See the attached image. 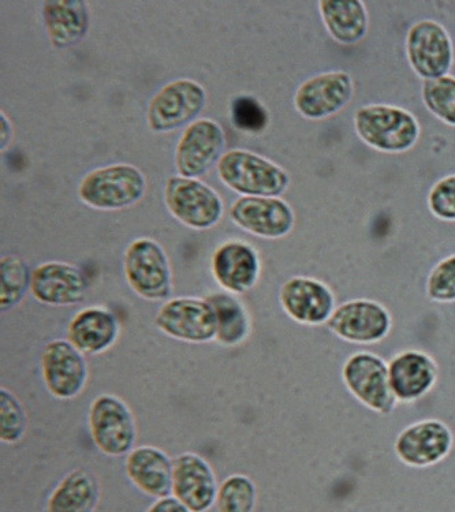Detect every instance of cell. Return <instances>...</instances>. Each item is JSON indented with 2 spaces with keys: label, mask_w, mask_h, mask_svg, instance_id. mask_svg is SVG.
<instances>
[{
  "label": "cell",
  "mask_w": 455,
  "mask_h": 512,
  "mask_svg": "<svg viewBox=\"0 0 455 512\" xmlns=\"http://www.w3.org/2000/svg\"><path fill=\"white\" fill-rule=\"evenodd\" d=\"M354 132L364 144L382 153L409 152L421 137V126L412 112L389 104H369L354 114Z\"/></svg>",
  "instance_id": "6da1fadb"
},
{
  "label": "cell",
  "mask_w": 455,
  "mask_h": 512,
  "mask_svg": "<svg viewBox=\"0 0 455 512\" xmlns=\"http://www.w3.org/2000/svg\"><path fill=\"white\" fill-rule=\"evenodd\" d=\"M342 383L365 409L379 416H391L398 401L391 390L389 362L372 351L358 350L342 365Z\"/></svg>",
  "instance_id": "7a4b0ae2"
},
{
  "label": "cell",
  "mask_w": 455,
  "mask_h": 512,
  "mask_svg": "<svg viewBox=\"0 0 455 512\" xmlns=\"http://www.w3.org/2000/svg\"><path fill=\"white\" fill-rule=\"evenodd\" d=\"M222 182L245 197H279L290 186L289 174L271 160L249 151H230L218 163Z\"/></svg>",
  "instance_id": "3957f363"
},
{
  "label": "cell",
  "mask_w": 455,
  "mask_h": 512,
  "mask_svg": "<svg viewBox=\"0 0 455 512\" xmlns=\"http://www.w3.org/2000/svg\"><path fill=\"white\" fill-rule=\"evenodd\" d=\"M147 181L139 168L113 164L93 170L82 179L78 194L85 204L104 211L130 207L144 197Z\"/></svg>",
  "instance_id": "277c9868"
},
{
  "label": "cell",
  "mask_w": 455,
  "mask_h": 512,
  "mask_svg": "<svg viewBox=\"0 0 455 512\" xmlns=\"http://www.w3.org/2000/svg\"><path fill=\"white\" fill-rule=\"evenodd\" d=\"M92 442L108 457H123L134 450L137 422L128 403L119 396L99 395L89 407Z\"/></svg>",
  "instance_id": "5b68a950"
},
{
  "label": "cell",
  "mask_w": 455,
  "mask_h": 512,
  "mask_svg": "<svg viewBox=\"0 0 455 512\" xmlns=\"http://www.w3.org/2000/svg\"><path fill=\"white\" fill-rule=\"evenodd\" d=\"M123 272L134 293L144 300H166L173 291L169 257L154 239L139 238L128 246Z\"/></svg>",
  "instance_id": "8992f818"
},
{
  "label": "cell",
  "mask_w": 455,
  "mask_h": 512,
  "mask_svg": "<svg viewBox=\"0 0 455 512\" xmlns=\"http://www.w3.org/2000/svg\"><path fill=\"white\" fill-rule=\"evenodd\" d=\"M326 325L328 331L342 342L378 345L389 338L393 330V316L378 301L356 298L337 306Z\"/></svg>",
  "instance_id": "52a82bcc"
},
{
  "label": "cell",
  "mask_w": 455,
  "mask_h": 512,
  "mask_svg": "<svg viewBox=\"0 0 455 512\" xmlns=\"http://www.w3.org/2000/svg\"><path fill=\"white\" fill-rule=\"evenodd\" d=\"M405 47L410 69L424 81L449 76L453 69V40L438 21L421 20L410 26Z\"/></svg>",
  "instance_id": "ba28073f"
},
{
  "label": "cell",
  "mask_w": 455,
  "mask_h": 512,
  "mask_svg": "<svg viewBox=\"0 0 455 512\" xmlns=\"http://www.w3.org/2000/svg\"><path fill=\"white\" fill-rule=\"evenodd\" d=\"M454 433L439 418H424L405 426L394 442L399 461L413 469H427L445 461L454 448Z\"/></svg>",
  "instance_id": "9c48e42d"
},
{
  "label": "cell",
  "mask_w": 455,
  "mask_h": 512,
  "mask_svg": "<svg viewBox=\"0 0 455 512\" xmlns=\"http://www.w3.org/2000/svg\"><path fill=\"white\" fill-rule=\"evenodd\" d=\"M164 201L171 215L190 229H211L223 215L222 198L199 179L170 178L164 188Z\"/></svg>",
  "instance_id": "30bf717a"
},
{
  "label": "cell",
  "mask_w": 455,
  "mask_h": 512,
  "mask_svg": "<svg viewBox=\"0 0 455 512\" xmlns=\"http://www.w3.org/2000/svg\"><path fill=\"white\" fill-rule=\"evenodd\" d=\"M155 324L163 334L186 343H210L218 332L215 309L201 298L164 302L156 313Z\"/></svg>",
  "instance_id": "8fae6325"
},
{
  "label": "cell",
  "mask_w": 455,
  "mask_h": 512,
  "mask_svg": "<svg viewBox=\"0 0 455 512\" xmlns=\"http://www.w3.org/2000/svg\"><path fill=\"white\" fill-rule=\"evenodd\" d=\"M356 85L346 71H326L302 82L294 107L305 119L323 121L337 115L352 102Z\"/></svg>",
  "instance_id": "7c38bea8"
},
{
  "label": "cell",
  "mask_w": 455,
  "mask_h": 512,
  "mask_svg": "<svg viewBox=\"0 0 455 512\" xmlns=\"http://www.w3.org/2000/svg\"><path fill=\"white\" fill-rule=\"evenodd\" d=\"M41 376L54 398L73 399L84 391L89 369L85 355L67 339H54L41 353Z\"/></svg>",
  "instance_id": "4fadbf2b"
},
{
  "label": "cell",
  "mask_w": 455,
  "mask_h": 512,
  "mask_svg": "<svg viewBox=\"0 0 455 512\" xmlns=\"http://www.w3.org/2000/svg\"><path fill=\"white\" fill-rule=\"evenodd\" d=\"M207 93L192 80H177L164 85L149 102L148 125L154 132H173L193 121L203 111Z\"/></svg>",
  "instance_id": "5bb4252c"
},
{
  "label": "cell",
  "mask_w": 455,
  "mask_h": 512,
  "mask_svg": "<svg viewBox=\"0 0 455 512\" xmlns=\"http://www.w3.org/2000/svg\"><path fill=\"white\" fill-rule=\"evenodd\" d=\"M279 302L287 316L305 327L328 323L337 309L333 289L311 276H293L282 284Z\"/></svg>",
  "instance_id": "9a60e30c"
},
{
  "label": "cell",
  "mask_w": 455,
  "mask_h": 512,
  "mask_svg": "<svg viewBox=\"0 0 455 512\" xmlns=\"http://www.w3.org/2000/svg\"><path fill=\"white\" fill-rule=\"evenodd\" d=\"M389 377L398 403L412 405L430 395L440 379V366L428 351H398L389 361Z\"/></svg>",
  "instance_id": "2e32d148"
},
{
  "label": "cell",
  "mask_w": 455,
  "mask_h": 512,
  "mask_svg": "<svg viewBox=\"0 0 455 512\" xmlns=\"http://www.w3.org/2000/svg\"><path fill=\"white\" fill-rule=\"evenodd\" d=\"M226 138L219 123L200 119L186 127L175 151V166L181 177L196 179L207 174L222 159Z\"/></svg>",
  "instance_id": "e0dca14e"
},
{
  "label": "cell",
  "mask_w": 455,
  "mask_h": 512,
  "mask_svg": "<svg viewBox=\"0 0 455 512\" xmlns=\"http://www.w3.org/2000/svg\"><path fill=\"white\" fill-rule=\"evenodd\" d=\"M233 222L257 237L279 239L292 233L293 208L279 197H241L230 209Z\"/></svg>",
  "instance_id": "ac0fdd59"
},
{
  "label": "cell",
  "mask_w": 455,
  "mask_h": 512,
  "mask_svg": "<svg viewBox=\"0 0 455 512\" xmlns=\"http://www.w3.org/2000/svg\"><path fill=\"white\" fill-rule=\"evenodd\" d=\"M173 496L190 512L210 511L218 496V482L207 459L184 452L173 459Z\"/></svg>",
  "instance_id": "d6986e66"
},
{
  "label": "cell",
  "mask_w": 455,
  "mask_h": 512,
  "mask_svg": "<svg viewBox=\"0 0 455 512\" xmlns=\"http://www.w3.org/2000/svg\"><path fill=\"white\" fill-rule=\"evenodd\" d=\"M89 287L87 276L76 265L50 261L32 271L33 297L44 305L72 306L84 301Z\"/></svg>",
  "instance_id": "ffe728a7"
},
{
  "label": "cell",
  "mask_w": 455,
  "mask_h": 512,
  "mask_svg": "<svg viewBox=\"0 0 455 512\" xmlns=\"http://www.w3.org/2000/svg\"><path fill=\"white\" fill-rule=\"evenodd\" d=\"M211 269L216 282L227 293L244 294L259 282V254L245 242H225L212 254Z\"/></svg>",
  "instance_id": "44dd1931"
},
{
  "label": "cell",
  "mask_w": 455,
  "mask_h": 512,
  "mask_svg": "<svg viewBox=\"0 0 455 512\" xmlns=\"http://www.w3.org/2000/svg\"><path fill=\"white\" fill-rule=\"evenodd\" d=\"M173 469V459L158 447H137L126 457L125 472L130 482L156 499L173 495Z\"/></svg>",
  "instance_id": "7402d4cb"
},
{
  "label": "cell",
  "mask_w": 455,
  "mask_h": 512,
  "mask_svg": "<svg viewBox=\"0 0 455 512\" xmlns=\"http://www.w3.org/2000/svg\"><path fill=\"white\" fill-rule=\"evenodd\" d=\"M119 334L117 316L102 306L80 310L67 327V340L84 355L106 353L117 343Z\"/></svg>",
  "instance_id": "603a6c76"
},
{
  "label": "cell",
  "mask_w": 455,
  "mask_h": 512,
  "mask_svg": "<svg viewBox=\"0 0 455 512\" xmlns=\"http://www.w3.org/2000/svg\"><path fill=\"white\" fill-rule=\"evenodd\" d=\"M43 18L54 47L74 46L87 35L89 14L84 0H48L43 5Z\"/></svg>",
  "instance_id": "cb8c5ba5"
},
{
  "label": "cell",
  "mask_w": 455,
  "mask_h": 512,
  "mask_svg": "<svg viewBox=\"0 0 455 512\" xmlns=\"http://www.w3.org/2000/svg\"><path fill=\"white\" fill-rule=\"evenodd\" d=\"M319 11L328 35L342 46H354L367 36L368 10L361 0H322Z\"/></svg>",
  "instance_id": "d4e9b609"
},
{
  "label": "cell",
  "mask_w": 455,
  "mask_h": 512,
  "mask_svg": "<svg viewBox=\"0 0 455 512\" xmlns=\"http://www.w3.org/2000/svg\"><path fill=\"white\" fill-rule=\"evenodd\" d=\"M100 502V485L95 474L85 469L66 474L52 491L47 512H95Z\"/></svg>",
  "instance_id": "484cf974"
},
{
  "label": "cell",
  "mask_w": 455,
  "mask_h": 512,
  "mask_svg": "<svg viewBox=\"0 0 455 512\" xmlns=\"http://www.w3.org/2000/svg\"><path fill=\"white\" fill-rule=\"evenodd\" d=\"M215 309L218 320L216 342L225 347L242 345L252 332V321L248 310L229 293H214L205 298Z\"/></svg>",
  "instance_id": "4316f807"
},
{
  "label": "cell",
  "mask_w": 455,
  "mask_h": 512,
  "mask_svg": "<svg viewBox=\"0 0 455 512\" xmlns=\"http://www.w3.org/2000/svg\"><path fill=\"white\" fill-rule=\"evenodd\" d=\"M32 272L17 256H3L0 260V306L2 312L16 308L31 289Z\"/></svg>",
  "instance_id": "83f0119b"
},
{
  "label": "cell",
  "mask_w": 455,
  "mask_h": 512,
  "mask_svg": "<svg viewBox=\"0 0 455 512\" xmlns=\"http://www.w3.org/2000/svg\"><path fill=\"white\" fill-rule=\"evenodd\" d=\"M218 512H255L257 488L244 474H233L219 485L216 496Z\"/></svg>",
  "instance_id": "f1b7e54d"
},
{
  "label": "cell",
  "mask_w": 455,
  "mask_h": 512,
  "mask_svg": "<svg viewBox=\"0 0 455 512\" xmlns=\"http://www.w3.org/2000/svg\"><path fill=\"white\" fill-rule=\"evenodd\" d=\"M421 99L425 108L436 119L455 127V77L445 76L438 80L424 81Z\"/></svg>",
  "instance_id": "f546056e"
},
{
  "label": "cell",
  "mask_w": 455,
  "mask_h": 512,
  "mask_svg": "<svg viewBox=\"0 0 455 512\" xmlns=\"http://www.w3.org/2000/svg\"><path fill=\"white\" fill-rule=\"evenodd\" d=\"M28 416L20 399L13 392L0 390V439L2 443L16 444L24 439Z\"/></svg>",
  "instance_id": "4dcf8cb0"
},
{
  "label": "cell",
  "mask_w": 455,
  "mask_h": 512,
  "mask_svg": "<svg viewBox=\"0 0 455 512\" xmlns=\"http://www.w3.org/2000/svg\"><path fill=\"white\" fill-rule=\"evenodd\" d=\"M233 125L241 132L261 134L270 125L266 107L252 96H238L231 102Z\"/></svg>",
  "instance_id": "1f68e13d"
},
{
  "label": "cell",
  "mask_w": 455,
  "mask_h": 512,
  "mask_svg": "<svg viewBox=\"0 0 455 512\" xmlns=\"http://www.w3.org/2000/svg\"><path fill=\"white\" fill-rule=\"evenodd\" d=\"M425 294L436 304H455V253L431 269L425 283Z\"/></svg>",
  "instance_id": "d6a6232c"
},
{
  "label": "cell",
  "mask_w": 455,
  "mask_h": 512,
  "mask_svg": "<svg viewBox=\"0 0 455 512\" xmlns=\"http://www.w3.org/2000/svg\"><path fill=\"white\" fill-rule=\"evenodd\" d=\"M428 208L435 218L455 222V174L439 179L427 198Z\"/></svg>",
  "instance_id": "836d02e7"
},
{
  "label": "cell",
  "mask_w": 455,
  "mask_h": 512,
  "mask_svg": "<svg viewBox=\"0 0 455 512\" xmlns=\"http://www.w3.org/2000/svg\"><path fill=\"white\" fill-rule=\"evenodd\" d=\"M145 512H190L188 508L184 506L179 500L175 499L174 496L163 497L158 499L151 507Z\"/></svg>",
  "instance_id": "e575fe53"
},
{
  "label": "cell",
  "mask_w": 455,
  "mask_h": 512,
  "mask_svg": "<svg viewBox=\"0 0 455 512\" xmlns=\"http://www.w3.org/2000/svg\"><path fill=\"white\" fill-rule=\"evenodd\" d=\"M0 126H2V132H0V144L2 149H5L10 144L11 136H13V127L9 118L5 117V114H0Z\"/></svg>",
  "instance_id": "d590c367"
}]
</instances>
